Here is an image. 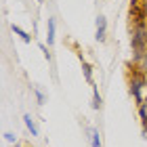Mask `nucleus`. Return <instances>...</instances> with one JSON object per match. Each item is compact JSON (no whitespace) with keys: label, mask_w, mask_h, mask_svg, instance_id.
I'll return each instance as SVG.
<instances>
[{"label":"nucleus","mask_w":147,"mask_h":147,"mask_svg":"<svg viewBox=\"0 0 147 147\" xmlns=\"http://www.w3.org/2000/svg\"><path fill=\"white\" fill-rule=\"evenodd\" d=\"M105 28H107V23H105V17L99 15L97 17V40H105Z\"/></svg>","instance_id":"obj_1"},{"label":"nucleus","mask_w":147,"mask_h":147,"mask_svg":"<svg viewBox=\"0 0 147 147\" xmlns=\"http://www.w3.org/2000/svg\"><path fill=\"white\" fill-rule=\"evenodd\" d=\"M141 86H143V78H141V76H137L135 80H132V84H130V90H132V95H135V97L139 99V101H141V95H139Z\"/></svg>","instance_id":"obj_2"},{"label":"nucleus","mask_w":147,"mask_h":147,"mask_svg":"<svg viewBox=\"0 0 147 147\" xmlns=\"http://www.w3.org/2000/svg\"><path fill=\"white\" fill-rule=\"evenodd\" d=\"M55 40V19H49V44Z\"/></svg>","instance_id":"obj_3"},{"label":"nucleus","mask_w":147,"mask_h":147,"mask_svg":"<svg viewBox=\"0 0 147 147\" xmlns=\"http://www.w3.org/2000/svg\"><path fill=\"white\" fill-rule=\"evenodd\" d=\"M13 32H15V34H17V36H21V38L25 40V42H30V36H28V34H25V32H23L21 28H17V25H13Z\"/></svg>","instance_id":"obj_4"},{"label":"nucleus","mask_w":147,"mask_h":147,"mask_svg":"<svg viewBox=\"0 0 147 147\" xmlns=\"http://www.w3.org/2000/svg\"><path fill=\"white\" fill-rule=\"evenodd\" d=\"M25 124H28V128L32 130V135H36V132H38V130H36V124H34V120H32L30 116H25Z\"/></svg>","instance_id":"obj_5"},{"label":"nucleus","mask_w":147,"mask_h":147,"mask_svg":"<svg viewBox=\"0 0 147 147\" xmlns=\"http://www.w3.org/2000/svg\"><path fill=\"white\" fill-rule=\"evenodd\" d=\"M141 116H143V120H147V97L143 99V103H141Z\"/></svg>","instance_id":"obj_6"},{"label":"nucleus","mask_w":147,"mask_h":147,"mask_svg":"<svg viewBox=\"0 0 147 147\" xmlns=\"http://www.w3.org/2000/svg\"><path fill=\"white\" fill-rule=\"evenodd\" d=\"M92 145H95V147H101V143H99V132H97V130H92Z\"/></svg>","instance_id":"obj_7"},{"label":"nucleus","mask_w":147,"mask_h":147,"mask_svg":"<svg viewBox=\"0 0 147 147\" xmlns=\"http://www.w3.org/2000/svg\"><path fill=\"white\" fill-rule=\"evenodd\" d=\"M82 69H84V76H86V80H88V82H90V67H88V65H86V63H82Z\"/></svg>","instance_id":"obj_8"},{"label":"nucleus","mask_w":147,"mask_h":147,"mask_svg":"<svg viewBox=\"0 0 147 147\" xmlns=\"http://www.w3.org/2000/svg\"><path fill=\"white\" fill-rule=\"evenodd\" d=\"M147 0H130V4H145Z\"/></svg>","instance_id":"obj_9"},{"label":"nucleus","mask_w":147,"mask_h":147,"mask_svg":"<svg viewBox=\"0 0 147 147\" xmlns=\"http://www.w3.org/2000/svg\"><path fill=\"white\" fill-rule=\"evenodd\" d=\"M38 2H42V0H38Z\"/></svg>","instance_id":"obj_10"}]
</instances>
